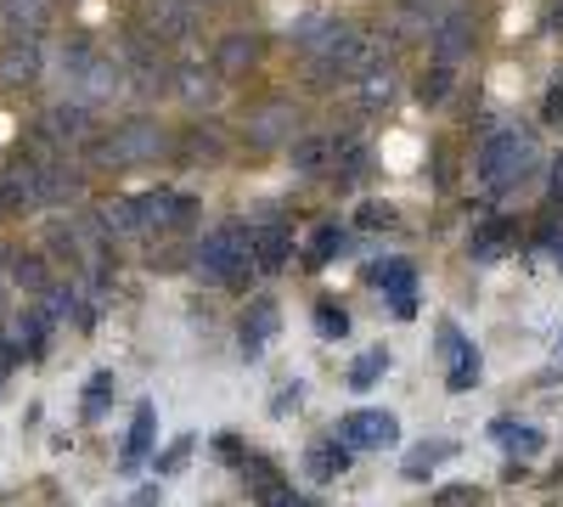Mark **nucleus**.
<instances>
[{
    "mask_svg": "<svg viewBox=\"0 0 563 507\" xmlns=\"http://www.w3.org/2000/svg\"><path fill=\"white\" fill-rule=\"evenodd\" d=\"M479 175L490 180L496 192H512L519 180H530V175H536V147H530V135L496 130L490 142H485V153H479Z\"/></svg>",
    "mask_w": 563,
    "mask_h": 507,
    "instance_id": "obj_1",
    "label": "nucleus"
},
{
    "mask_svg": "<svg viewBox=\"0 0 563 507\" xmlns=\"http://www.w3.org/2000/svg\"><path fill=\"white\" fill-rule=\"evenodd\" d=\"M249 254H254L249 225H220V232H209V238L198 243V265L214 276V283H231V288L249 276V265H254Z\"/></svg>",
    "mask_w": 563,
    "mask_h": 507,
    "instance_id": "obj_2",
    "label": "nucleus"
},
{
    "mask_svg": "<svg viewBox=\"0 0 563 507\" xmlns=\"http://www.w3.org/2000/svg\"><path fill=\"white\" fill-rule=\"evenodd\" d=\"M164 147H169V142H164V130H158L153 119H130V124H119V130L108 135V142L90 147V158L113 164V169H130V164H153Z\"/></svg>",
    "mask_w": 563,
    "mask_h": 507,
    "instance_id": "obj_3",
    "label": "nucleus"
},
{
    "mask_svg": "<svg viewBox=\"0 0 563 507\" xmlns=\"http://www.w3.org/2000/svg\"><path fill=\"white\" fill-rule=\"evenodd\" d=\"M339 440H344L350 451H384V445L400 440V423H395V411L361 406V411H350V418H339Z\"/></svg>",
    "mask_w": 563,
    "mask_h": 507,
    "instance_id": "obj_4",
    "label": "nucleus"
},
{
    "mask_svg": "<svg viewBox=\"0 0 563 507\" xmlns=\"http://www.w3.org/2000/svg\"><path fill=\"white\" fill-rule=\"evenodd\" d=\"M440 355H445V389L451 395H467L479 384V350L462 339L456 321H440Z\"/></svg>",
    "mask_w": 563,
    "mask_h": 507,
    "instance_id": "obj_5",
    "label": "nucleus"
},
{
    "mask_svg": "<svg viewBox=\"0 0 563 507\" xmlns=\"http://www.w3.org/2000/svg\"><path fill=\"white\" fill-rule=\"evenodd\" d=\"M294 130H299L294 102H265V108L249 113V142L254 147H282V142H294Z\"/></svg>",
    "mask_w": 563,
    "mask_h": 507,
    "instance_id": "obj_6",
    "label": "nucleus"
},
{
    "mask_svg": "<svg viewBox=\"0 0 563 507\" xmlns=\"http://www.w3.org/2000/svg\"><path fill=\"white\" fill-rule=\"evenodd\" d=\"M0 209H45V192H40V164H12L7 175H0Z\"/></svg>",
    "mask_w": 563,
    "mask_h": 507,
    "instance_id": "obj_7",
    "label": "nucleus"
},
{
    "mask_svg": "<svg viewBox=\"0 0 563 507\" xmlns=\"http://www.w3.org/2000/svg\"><path fill=\"white\" fill-rule=\"evenodd\" d=\"M243 474H249V491H254L260 507H299L294 480H282L271 463H260V456H243Z\"/></svg>",
    "mask_w": 563,
    "mask_h": 507,
    "instance_id": "obj_8",
    "label": "nucleus"
},
{
    "mask_svg": "<svg viewBox=\"0 0 563 507\" xmlns=\"http://www.w3.org/2000/svg\"><path fill=\"white\" fill-rule=\"evenodd\" d=\"M153 440H158V406H153V400H141V406H135V418H130V440H124V451H119V469L135 474L141 463H147Z\"/></svg>",
    "mask_w": 563,
    "mask_h": 507,
    "instance_id": "obj_9",
    "label": "nucleus"
},
{
    "mask_svg": "<svg viewBox=\"0 0 563 507\" xmlns=\"http://www.w3.org/2000/svg\"><path fill=\"white\" fill-rule=\"evenodd\" d=\"M384 283V294H389V305H395V316H417V271L406 265V260H384L378 271H372Z\"/></svg>",
    "mask_w": 563,
    "mask_h": 507,
    "instance_id": "obj_10",
    "label": "nucleus"
},
{
    "mask_svg": "<svg viewBox=\"0 0 563 507\" xmlns=\"http://www.w3.org/2000/svg\"><path fill=\"white\" fill-rule=\"evenodd\" d=\"M276 328H282V310H276L271 299H254V305H249V316H243V328H238L243 355H260V350L276 339Z\"/></svg>",
    "mask_w": 563,
    "mask_h": 507,
    "instance_id": "obj_11",
    "label": "nucleus"
},
{
    "mask_svg": "<svg viewBox=\"0 0 563 507\" xmlns=\"http://www.w3.org/2000/svg\"><path fill=\"white\" fill-rule=\"evenodd\" d=\"M434 57H440V63H462V57H474V23H467L462 12H451V18L434 29Z\"/></svg>",
    "mask_w": 563,
    "mask_h": 507,
    "instance_id": "obj_12",
    "label": "nucleus"
},
{
    "mask_svg": "<svg viewBox=\"0 0 563 507\" xmlns=\"http://www.w3.org/2000/svg\"><path fill=\"white\" fill-rule=\"evenodd\" d=\"M0 18H7L12 40H34L52 18V0H0Z\"/></svg>",
    "mask_w": 563,
    "mask_h": 507,
    "instance_id": "obj_13",
    "label": "nucleus"
},
{
    "mask_svg": "<svg viewBox=\"0 0 563 507\" xmlns=\"http://www.w3.org/2000/svg\"><path fill=\"white\" fill-rule=\"evenodd\" d=\"M254 63H260L254 34H225V40H220V52H214V74H220V79H238V74H249Z\"/></svg>",
    "mask_w": 563,
    "mask_h": 507,
    "instance_id": "obj_14",
    "label": "nucleus"
},
{
    "mask_svg": "<svg viewBox=\"0 0 563 507\" xmlns=\"http://www.w3.org/2000/svg\"><path fill=\"white\" fill-rule=\"evenodd\" d=\"M350 469V445L333 434V440H321V445H310V456H305V474L316 480V485H327V480H339Z\"/></svg>",
    "mask_w": 563,
    "mask_h": 507,
    "instance_id": "obj_15",
    "label": "nucleus"
},
{
    "mask_svg": "<svg viewBox=\"0 0 563 507\" xmlns=\"http://www.w3.org/2000/svg\"><path fill=\"white\" fill-rule=\"evenodd\" d=\"M0 79H7V85L40 79V45L34 40H12L7 52H0Z\"/></svg>",
    "mask_w": 563,
    "mask_h": 507,
    "instance_id": "obj_16",
    "label": "nucleus"
},
{
    "mask_svg": "<svg viewBox=\"0 0 563 507\" xmlns=\"http://www.w3.org/2000/svg\"><path fill=\"white\" fill-rule=\"evenodd\" d=\"M507 249H512V225L507 220H485V225H474V238H467V254H474L479 265H496Z\"/></svg>",
    "mask_w": 563,
    "mask_h": 507,
    "instance_id": "obj_17",
    "label": "nucleus"
},
{
    "mask_svg": "<svg viewBox=\"0 0 563 507\" xmlns=\"http://www.w3.org/2000/svg\"><path fill=\"white\" fill-rule=\"evenodd\" d=\"M490 440H496L501 451H512V456H536V451L547 445V434H541V429L512 423V418H496V423H490Z\"/></svg>",
    "mask_w": 563,
    "mask_h": 507,
    "instance_id": "obj_18",
    "label": "nucleus"
},
{
    "mask_svg": "<svg viewBox=\"0 0 563 507\" xmlns=\"http://www.w3.org/2000/svg\"><path fill=\"white\" fill-rule=\"evenodd\" d=\"M294 254V238H288V225H265V232L254 238V265L260 271H282Z\"/></svg>",
    "mask_w": 563,
    "mask_h": 507,
    "instance_id": "obj_19",
    "label": "nucleus"
},
{
    "mask_svg": "<svg viewBox=\"0 0 563 507\" xmlns=\"http://www.w3.org/2000/svg\"><path fill=\"white\" fill-rule=\"evenodd\" d=\"M119 85H124V79H119V68H108V63H97V57H90V68H85V74L74 79L79 102H108Z\"/></svg>",
    "mask_w": 563,
    "mask_h": 507,
    "instance_id": "obj_20",
    "label": "nucleus"
},
{
    "mask_svg": "<svg viewBox=\"0 0 563 507\" xmlns=\"http://www.w3.org/2000/svg\"><path fill=\"white\" fill-rule=\"evenodd\" d=\"M445 456H456V445H451V440H422V445L406 456V469H400V474H406V480H422V474H434V469L445 463Z\"/></svg>",
    "mask_w": 563,
    "mask_h": 507,
    "instance_id": "obj_21",
    "label": "nucleus"
},
{
    "mask_svg": "<svg viewBox=\"0 0 563 507\" xmlns=\"http://www.w3.org/2000/svg\"><path fill=\"white\" fill-rule=\"evenodd\" d=\"M180 97L192 102V108H209V102L220 97V79L203 74V68H186V74H180Z\"/></svg>",
    "mask_w": 563,
    "mask_h": 507,
    "instance_id": "obj_22",
    "label": "nucleus"
},
{
    "mask_svg": "<svg viewBox=\"0 0 563 507\" xmlns=\"http://www.w3.org/2000/svg\"><path fill=\"white\" fill-rule=\"evenodd\" d=\"M113 389H119V384H113V373H97V378H90V384H85V406H79V418H85V423H97L102 411H108V400H113Z\"/></svg>",
    "mask_w": 563,
    "mask_h": 507,
    "instance_id": "obj_23",
    "label": "nucleus"
},
{
    "mask_svg": "<svg viewBox=\"0 0 563 507\" xmlns=\"http://www.w3.org/2000/svg\"><path fill=\"white\" fill-rule=\"evenodd\" d=\"M384 366H389V350H366L355 366H350V389H372L384 378Z\"/></svg>",
    "mask_w": 563,
    "mask_h": 507,
    "instance_id": "obj_24",
    "label": "nucleus"
},
{
    "mask_svg": "<svg viewBox=\"0 0 563 507\" xmlns=\"http://www.w3.org/2000/svg\"><path fill=\"white\" fill-rule=\"evenodd\" d=\"M45 119H52V124H45L52 135H68V142H74V135H85V102H63V108H52Z\"/></svg>",
    "mask_w": 563,
    "mask_h": 507,
    "instance_id": "obj_25",
    "label": "nucleus"
},
{
    "mask_svg": "<svg viewBox=\"0 0 563 507\" xmlns=\"http://www.w3.org/2000/svg\"><path fill=\"white\" fill-rule=\"evenodd\" d=\"M333 158V142H294V169L299 175H321Z\"/></svg>",
    "mask_w": 563,
    "mask_h": 507,
    "instance_id": "obj_26",
    "label": "nucleus"
},
{
    "mask_svg": "<svg viewBox=\"0 0 563 507\" xmlns=\"http://www.w3.org/2000/svg\"><path fill=\"white\" fill-rule=\"evenodd\" d=\"M339 249H344V232H339V225H316V238H310L305 260H310V265H327Z\"/></svg>",
    "mask_w": 563,
    "mask_h": 507,
    "instance_id": "obj_27",
    "label": "nucleus"
},
{
    "mask_svg": "<svg viewBox=\"0 0 563 507\" xmlns=\"http://www.w3.org/2000/svg\"><path fill=\"white\" fill-rule=\"evenodd\" d=\"M45 328H52V316H45L40 305H29V310L18 316V339H23L29 350H40V344H45Z\"/></svg>",
    "mask_w": 563,
    "mask_h": 507,
    "instance_id": "obj_28",
    "label": "nucleus"
},
{
    "mask_svg": "<svg viewBox=\"0 0 563 507\" xmlns=\"http://www.w3.org/2000/svg\"><path fill=\"white\" fill-rule=\"evenodd\" d=\"M445 90H451V63H434L429 74L417 79V97L422 102H445Z\"/></svg>",
    "mask_w": 563,
    "mask_h": 507,
    "instance_id": "obj_29",
    "label": "nucleus"
},
{
    "mask_svg": "<svg viewBox=\"0 0 563 507\" xmlns=\"http://www.w3.org/2000/svg\"><path fill=\"white\" fill-rule=\"evenodd\" d=\"M102 225H108V232H141V225H135V198L108 203V209H102Z\"/></svg>",
    "mask_w": 563,
    "mask_h": 507,
    "instance_id": "obj_30",
    "label": "nucleus"
},
{
    "mask_svg": "<svg viewBox=\"0 0 563 507\" xmlns=\"http://www.w3.org/2000/svg\"><path fill=\"white\" fill-rule=\"evenodd\" d=\"M186 456H192V434H180L164 456H158V480H169V474H180L186 469Z\"/></svg>",
    "mask_w": 563,
    "mask_h": 507,
    "instance_id": "obj_31",
    "label": "nucleus"
},
{
    "mask_svg": "<svg viewBox=\"0 0 563 507\" xmlns=\"http://www.w3.org/2000/svg\"><path fill=\"white\" fill-rule=\"evenodd\" d=\"M316 328H321L327 339H344V333H350V316H344L339 305H316Z\"/></svg>",
    "mask_w": 563,
    "mask_h": 507,
    "instance_id": "obj_32",
    "label": "nucleus"
},
{
    "mask_svg": "<svg viewBox=\"0 0 563 507\" xmlns=\"http://www.w3.org/2000/svg\"><path fill=\"white\" fill-rule=\"evenodd\" d=\"M366 79V102H389L395 97V74L389 68H372V74H361Z\"/></svg>",
    "mask_w": 563,
    "mask_h": 507,
    "instance_id": "obj_33",
    "label": "nucleus"
},
{
    "mask_svg": "<svg viewBox=\"0 0 563 507\" xmlns=\"http://www.w3.org/2000/svg\"><path fill=\"white\" fill-rule=\"evenodd\" d=\"M434 502H440V507H479V491H474V485H451V491H440Z\"/></svg>",
    "mask_w": 563,
    "mask_h": 507,
    "instance_id": "obj_34",
    "label": "nucleus"
},
{
    "mask_svg": "<svg viewBox=\"0 0 563 507\" xmlns=\"http://www.w3.org/2000/svg\"><path fill=\"white\" fill-rule=\"evenodd\" d=\"M18 283H23V288H45V271H40V260H18Z\"/></svg>",
    "mask_w": 563,
    "mask_h": 507,
    "instance_id": "obj_35",
    "label": "nucleus"
},
{
    "mask_svg": "<svg viewBox=\"0 0 563 507\" xmlns=\"http://www.w3.org/2000/svg\"><path fill=\"white\" fill-rule=\"evenodd\" d=\"M288 406H299V384H288L276 400H271V411H288Z\"/></svg>",
    "mask_w": 563,
    "mask_h": 507,
    "instance_id": "obj_36",
    "label": "nucleus"
},
{
    "mask_svg": "<svg viewBox=\"0 0 563 507\" xmlns=\"http://www.w3.org/2000/svg\"><path fill=\"white\" fill-rule=\"evenodd\" d=\"M214 451H220V456H225V463H243V445H238V440H231V434H225V440H220V445H214Z\"/></svg>",
    "mask_w": 563,
    "mask_h": 507,
    "instance_id": "obj_37",
    "label": "nucleus"
},
{
    "mask_svg": "<svg viewBox=\"0 0 563 507\" xmlns=\"http://www.w3.org/2000/svg\"><path fill=\"white\" fill-rule=\"evenodd\" d=\"M361 220H366V225H395V214H389V209H366Z\"/></svg>",
    "mask_w": 563,
    "mask_h": 507,
    "instance_id": "obj_38",
    "label": "nucleus"
},
{
    "mask_svg": "<svg viewBox=\"0 0 563 507\" xmlns=\"http://www.w3.org/2000/svg\"><path fill=\"white\" fill-rule=\"evenodd\" d=\"M130 507H158V485H147V491H141V496H135Z\"/></svg>",
    "mask_w": 563,
    "mask_h": 507,
    "instance_id": "obj_39",
    "label": "nucleus"
},
{
    "mask_svg": "<svg viewBox=\"0 0 563 507\" xmlns=\"http://www.w3.org/2000/svg\"><path fill=\"white\" fill-rule=\"evenodd\" d=\"M541 243H547V249H552V260H563V232H547V238H541Z\"/></svg>",
    "mask_w": 563,
    "mask_h": 507,
    "instance_id": "obj_40",
    "label": "nucleus"
},
{
    "mask_svg": "<svg viewBox=\"0 0 563 507\" xmlns=\"http://www.w3.org/2000/svg\"><path fill=\"white\" fill-rule=\"evenodd\" d=\"M411 7H417V12H440V7H445V0H411Z\"/></svg>",
    "mask_w": 563,
    "mask_h": 507,
    "instance_id": "obj_41",
    "label": "nucleus"
},
{
    "mask_svg": "<svg viewBox=\"0 0 563 507\" xmlns=\"http://www.w3.org/2000/svg\"><path fill=\"white\" fill-rule=\"evenodd\" d=\"M552 187H558V198H563V158L552 164Z\"/></svg>",
    "mask_w": 563,
    "mask_h": 507,
    "instance_id": "obj_42",
    "label": "nucleus"
},
{
    "mask_svg": "<svg viewBox=\"0 0 563 507\" xmlns=\"http://www.w3.org/2000/svg\"><path fill=\"white\" fill-rule=\"evenodd\" d=\"M552 18H558V23H563V0H558V7H552Z\"/></svg>",
    "mask_w": 563,
    "mask_h": 507,
    "instance_id": "obj_43",
    "label": "nucleus"
},
{
    "mask_svg": "<svg viewBox=\"0 0 563 507\" xmlns=\"http://www.w3.org/2000/svg\"><path fill=\"white\" fill-rule=\"evenodd\" d=\"M558 361H563V339H558Z\"/></svg>",
    "mask_w": 563,
    "mask_h": 507,
    "instance_id": "obj_44",
    "label": "nucleus"
},
{
    "mask_svg": "<svg viewBox=\"0 0 563 507\" xmlns=\"http://www.w3.org/2000/svg\"><path fill=\"white\" fill-rule=\"evenodd\" d=\"M0 305H7V299H0Z\"/></svg>",
    "mask_w": 563,
    "mask_h": 507,
    "instance_id": "obj_45",
    "label": "nucleus"
}]
</instances>
